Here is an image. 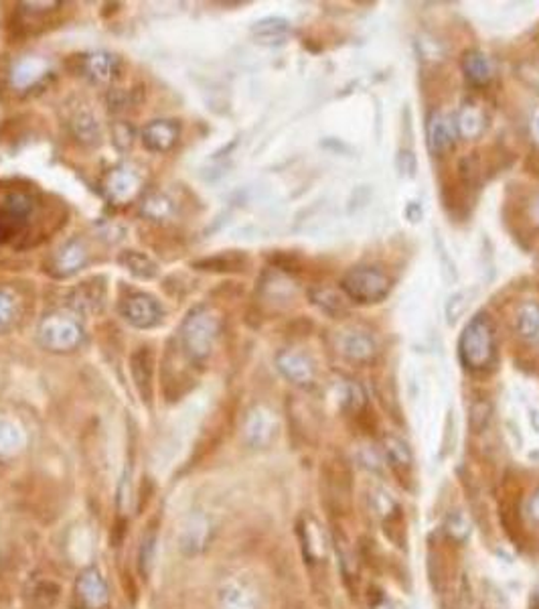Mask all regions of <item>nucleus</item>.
Returning <instances> with one entry per match:
<instances>
[{
  "instance_id": "nucleus-1",
  "label": "nucleus",
  "mask_w": 539,
  "mask_h": 609,
  "mask_svg": "<svg viewBox=\"0 0 539 609\" xmlns=\"http://www.w3.org/2000/svg\"><path fill=\"white\" fill-rule=\"evenodd\" d=\"M495 328L485 313L472 317L461 333L459 357L470 372H487L495 364Z\"/></svg>"
},
{
  "instance_id": "nucleus-2",
  "label": "nucleus",
  "mask_w": 539,
  "mask_h": 609,
  "mask_svg": "<svg viewBox=\"0 0 539 609\" xmlns=\"http://www.w3.org/2000/svg\"><path fill=\"white\" fill-rule=\"evenodd\" d=\"M391 287L394 282L378 266H353L341 279V289L345 291L347 299L363 305L379 303L389 295Z\"/></svg>"
},
{
  "instance_id": "nucleus-3",
  "label": "nucleus",
  "mask_w": 539,
  "mask_h": 609,
  "mask_svg": "<svg viewBox=\"0 0 539 609\" xmlns=\"http://www.w3.org/2000/svg\"><path fill=\"white\" fill-rule=\"evenodd\" d=\"M333 346L345 360L353 364H371L378 357V341L359 328H345L334 331Z\"/></svg>"
},
{
  "instance_id": "nucleus-4",
  "label": "nucleus",
  "mask_w": 539,
  "mask_h": 609,
  "mask_svg": "<svg viewBox=\"0 0 539 609\" xmlns=\"http://www.w3.org/2000/svg\"><path fill=\"white\" fill-rule=\"evenodd\" d=\"M78 604L84 609H105L110 604V589L104 575L96 567H87L76 581Z\"/></svg>"
},
{
  "instance_id": "nucleus-5",
  "label": "nucleus",
  "mask_w": 539,
  "mask_h": 609,
  "mask_svg": "<svg viewBox=\"0 0 539 609\" xmlns=\"http://www.w3.org/2000/svg\"><path fill=\"white\" fill-rule=\"evenodd\" d=\"M278 370L284 374L286 380H290L292 384L300 388H313L316 382V370L315 364L308 355L302 352H294V349H284L282 354L276 357Z\"/></svg>"
},
{
  "instance_id": "nucleus-6",
  "label": "nucleus",
  "mask_w": 539,
  "mask_h": 609,
  "mask_svg": "<svg viewBox=\"0 0 539 609\" xmlns=\"http://www.w3.org/2000/svg\"><path fill=\"white\" fill-rule=\"evenodd\" d=\"M183 336L191 355L203 357L209 354L211 341H214L215 336V323L207 315H191V319L185 325Z\"/></svg>"
},
{
  "instance_id": "nucleus-7",
  "label": "nucleus",
  "mask_w": 539,
  "mask_h": 609,
  "mask_svg": "<svg viewBox=\"0 0 539 609\" xmlns=\"http://www.w3.org/2000/svg\"><path fill=\"white\" fill-rule=\"evenodd\" d=\"M41 337L55 352H68L79 341V328L69 319H49L41 328Z\"/></svg>"
},
{
  "instance_id": "nucleus-8",
  "label": "nucleus",
  "mask_w": 539,
  "mask_h": 609,
  "mask_svg": "<svg viewBox=\"0 0 539 609\" xmlns=\"http://www.w3.org/2000/svg\"><path fill=\"white\" fill-rule=\"evenodd\" d=\"M300 542L302 550H305V557L310 563H323L326 555H329V540H326V534L323 531V526L313 518H305L300 522Z\"/></svg>"
},
{
  "instance_id": "nucleus-9",
  "label": "nucleus",
  "mask_w": 539,
  "mask_h": 609,
  "mask_svg": "<svg viewBox=\"0 0 539 609\" xmlns=\"http://www.w3.org/2000/svg\"><path fill=\"white\" fill-rule=\"evenodd\" d=\"M122 313L136 328H152V325L160 321L162 315L157 300L146 295H134L126 299L124 305H122Z\"/></svg>"
},
{
  "instance_id": "nucleus-10",
  "label": "nucleus",
  "mask_w": 539,
  "mask_h": 609,
  "mask_svg": "<svg viewBox=\"0 0 539 609\" xmlns=\"http://www.w3.org/2000/svg\"><path fill=\"white\" fill-rule=\"evenodd\" d=\"M456 126L446 116H443L440 112H434L428 120V146L432 154H444L446 151L452 149V144L456 141Z\"/></svg>"
},
{
  "instance_id": "nucleus-11",
  "label": "nucleus",
  "mask_w": 539,
  "mask_h": 609,
  "mask_svg": "<svg viewBox=\"0 0 539 609\" xmlns=\"http://www.w3.org/2000/svg\"><path fill=\"white\" fill-rule=\"evenodd\" d=\"M276 435V419L274 414L262 409H254L246 420V438L250 445L266 447Z\"/></svg>"
},
{
  "instance_id": "nucleus-12",
  "label": "nucleus",
  "mask_w": 539,
  "mask_h": 609,
  "mask_svg": "<svg viewBox=\"0 0 539 609\" xmlns=\"http://www.w3.org/2000/svg\"><path fill=\"white\" fill-rule=\"evenodd\" d=\"M454 126H456V133H459L462 138H477L483 134V130L487 128V116H485V112L480 110V106L472 104V102H464L461 106L459 114H456Z\"/></svg>"
},
{
  "instance_id": "nucleus-13",
  "label": "nucleus",
  "mask_w": 539,
  "mask_h": 609,
  "mask_svg": "<svg viewBox=\"0 0 539 609\" xmlns=\"http://www.w3.org/2000/svg\"><path fill=\"white\" fill-rule=\"evenodd\" d=\"M462 71H464V78L469 79V84L477 86V88H485L489 81L493 79L491 63H489L487 55L477 51V49H470V51L464 53Z\"/></svg>"
},
{
  "instance_id": "nucleus-14",
  "label": "nucleus",
  "mask_w": 539,
  "mask_h": 609,
  "mask_svg": "<svg viewBox=\"0 0 539 609\" xmlns=\"http://www.w3.org/2000/svg\"><path fill=\"white\" fill-rule=\"evenodd\" d=\"M209 539V522L203 514L191 516L187 520L183 531H181V547L183 550L189 552V555H195L199 552Z\"/></svg>"
},
{
  "instance_id": "nucleus-15",
  "label": "nucleus",
  "mask_w": 539,
  "mask_h": 609,
  "mask_svg": "<svg viewBox=\"0 0 539 609\" xmlns=\"http://www.w3.org/2000/svg\"><path fill=\"white\" fill-rule=\"evenodd\" d=\"M219 609H258V605L254 593L246 585L230 581L219 591Z\"/></svg>"
},
{
  "instance_id": "nucleus-16",
  "label": "nucleus",
  "mask_w": 539,
  "mask_h": 609,
  "mask_svg": "<svg viewBox=\"0 0 539 609\" xmlns=\"http://www.w3.org/2000/svg\"><path fill=\"white\" fill-rule=\"evenodd\" d=\"M290 32V24L286 19H278V16H270V19L258 21L254 27H251V35H254L260 43L272 45V43H282V41L288 37Z\"/></svg>"
},
{
  "instance_id": "nucleus-17",
  "label": "nucleus",
  "mask_w": 539,
  "mask_h": 609,
  "mask_svg": "<svg viewBox=\"0 0 539 609\" xmlns=\"http://www.w3.org/2000/svg\"><path fill=\"white\" fill-rule=\"evenodd\" d=\"M178 130L170 122H152L144 130V143L151 151H167L177 141Z\"/></svg>"
},
{
  "instance_id": "nucleus-18",
  "label": "nucleus",
  "mask_w": 539,
  "mask_h": 609,
  "mask_svg": "<svg viewBox=\"0 0 539 609\" xmlns=\"http://www.w3.org/2000/svg\"><path fill=\"white\" fill-rule=\"evenodd\" d=\"M516 329L521 339L525 341L539 339V305L534 303V300H527V303L517 309Z\"/></svg>"
},
{
  "instance_id": "nucleus-19",
  "label": "nucleus",
  "mask_w": 539,
  "mask_h": 609,
  "mask_svg": "<svg viewBox=\"0 0 539 609\" xmlns=\"http://www.w3.org/2000/svg\"><path fill=\"white\" fill-rule=\"evenodd\" d=\"M383 453L386 459L394 466L397 471H406L412 467V451L404 438L397 435H386L383 437Z\"/></svg>"
},
{
  "instance_id": "nucleus-20",
  "label": "nucleus",
  "mask_w": 539,
  "mask_h": 609,
  "mask_svg": "<svg viewBox=\"0 0 539 609\" xmlns=\"http://www.w3.org/2000/svg\"><path fill=\"white\" fill-rule=\"evenodd\" d=\"M24 445L23 429L11 419H0V455L11 457L19 453Z\"/></svg>"
},
{
  "instance_id": "nucleus-21",
  "label": "nucleus",
  "mask_w": 539,
  "mask_h": 609,
  "mask_svg": "<svg viewBox=\"0 0 539 609\" xmlns=\"http://www.w3.org/2000/svg\"><path fill=\"white\" fill-rule=\"evenodd\" d=\"M310 300H313L315 305L321 307L324 313H329L333 317H341V315L347 313V307H345V303H343V299L331 289H323V287L313 289V291H310Z\"/></svg>"
},
{
  "instance_id": "nucleus-22",
  "label": "nucleus",
  "mask_w": 539,
  "mask_h": 609,
  "mask_svg": "<svg viewBox=\"0 0 539 609\" xmlns=\"http://www.w3.org/2000/svg\"><path fill=\"white\" fill-rule=\"evenodd\" d=\"M444 532L454 542H467L470 536V520L462 512L454 510L444 518Z\"/></svg>"
},
{
  "instance_id": "nucleus-23",
  "label": "nucleus",
  "mask_w": 539,
  "mask_h": 609,
  "mask_svg": "<svg viewBox=\"0 0 539 609\" xmlns=\"http://www.w3.org/2000/svg\"><path fill=\"white\" fill-rule=\"evenodd\" d=\"M339 401H341V406L345 411H351V412L361 411L363 406H365V392H363V388L359 386L357 382H353V380H345L341 384Z\"/></svg>"
},
{
  "instance_id": "nucleus-24",
  "label": "nucleus",
  "mask_w": 539,
  "mask_h": 609,
  "mask_svg": "<svg viewBox=\"0 0 539 609\" xmlns=\"http://www.w3.org/2000/svg\"><path fill=\"white\" fill-rule=\"evenodd\" d=\"M41 73H43V63H41L39 60H31V57H27V60L16 63V68L13 69V84L16 81V84L24 88V86L32 84L31 78L37 79Z\"/></svg>"
},
{
  "instance_id": "nucleus-25",
  "label": "nucleus",
  "mask_w": 539,
  "mask_h": 609,
  "mask_svg": "<svg viewBox=\"0 0 539 609\" xmlns=\"http://www.w3.org/2000/svg\"><path fill=\"white\" fill-rule=\"evenodd\" d=\"M248 258L243 254H222L209 260H203L197 266H206V271H242Z\"/></svg>"
},
{
  "instance_id": "nucleus-26",
  "label": "nucleus",
  "mask_w": 539,
  "mask_h": 609,
  "mask_svg": "<svg viewBox=\"0 0 539 609\" xmlns=\"http://www.w3.org/2000/svg\"><path fill=\"white\" fill-rule=\"evenodd\" d=\"M122 263L128 266L130 272L141 276V279H151V276L157 274V266L146 256L138 254V252H128V254L122 256Z\"/></svg>"
},
{
  "instance_id": "nucleus-27",
  "label": "nucleus",
  "mask_w": 539,
  "mask_h": 609,
  "mask_svg": "<svg viewBox=\"0 0 539 609\" xmlns=\"http://www.w3.org/2000/svg\"><path fill=\"white\" fill-rule=\"evenodd\" d=\"M470 299H472L470 291H459L446 300L444 311H446V317H448V323H454L456 319H459V317H462L464 313L469 311Z\"/></svg>"
},
{
  "instance_id": "nucleus-28",
  "label": "nucleus",
  "mask_w": 539,
  "mask_h": 609,
  "mask_svg": "<svg viewBox=\"0 0 539 609\" xmlns=\"http://www.w3.org/2000/svg\"><path fill=\"white\" fill-rule=\"evenodd\" d=\"M84 263V252L78 246V244H69L68 248H63L57 256V268H61L63 274H69L76 271V268Z\"/></svg>"
},
{
  "instance_id": "nucleus-29",
  "label": "nucleus",
  "mask_w": 539,
  "mask_h": 609,
  "mask_svg": "<svg viewBox=\"0 0 539 609\" xmlns=\"http://www.w3.org/2000/svg\"><path fill=\"white\" fill-rule=\"evenodd\" d=\"M136 189V181L130 173H114L110 177V195L116 199H126Z\"/></svg>"
},
{
  "instance_id": "nucleus-30",
  "label": "nucleus",
  "mask_w": 539,
  "mask_h": 609,
  "mask_svg": "<svg viewBox=\"0 0 539 609\" xmlns=\"http://www.w3.org/2000/svg\"><path fill=\"white\" fill-rule=\"evenodd\" d=\"M461 179L462 183L470 187V189H475L477 185H480V165H479V159L475 154H469V157H464L461 161Z\"/></svg>"
},
{
  "instance_id": "nucleus-31",
  "label": "nucleus",
  "mask_w": 539,
  "mask_h": 609,
  "mask_svg": "<svg viewBox=\"0 0 539 609\" xmlns=\"http://www.w3.org/2000/svg\"><path fill=\"white\" fill-rule=\"evenodd\" d=\"M154 552H157V536L151 532L149 536H144L142 547H141V571L144 575H149L151 567L154 563Z\"/></svg>"
},
{
  "instance_id": "nucleus-32",
  "label": "nucleus",
  "mask_w": 539,
  "mask_h": 609,
  "mask_svg": "<svg viewBox=\"0 0 539 609\" xmlns=\"http://www.w3.org/2000/svg\"><path fill=\"white\" fill-rule=\"evenodd\" d=\"M489 419H491V409H489V404L485 402H479L472 406V425L477 429H483Z\"/></svg>"
},
{
  "instance_id": "nucleus-33",
  "label": "nucleus",
  "mask_w": 539,
  "mask_h": 609,
  "mask_svg": "<svg viewBox=\"0 0 539 609\" xmlns=\"http://www.w3.org/2000/svg\"><path fill=\"white\" fill-rule=\"evenodd\" d=\"M525 514H527L529 520H532L534 524L539 526V487H537V490L532 495H529L527 506H525Z\"/></svg>"
},
{
  "instance_id": "nucleus-34",
  "label": "nucleus",
  "mask_w": 539,
  "mask_h": 609,
  "mask_svg": "<svg viewBox=\"0 0 539 609\" xmlns=\"http://www.w3.org/2000/svg\"><path fill=\"white\" fill-rule=\"evenodd\" d=\"M11 303H8V299L0 295V328H3V325L8 323V319H11Z\"/></svg>"
},
{
  "instance_id": "nucleus-35",
  "label": "nucleus",
  "mask_w": 539,
  "mask_h": 609,
  "mask_svg": "<svg viewBox=\"0 0 539 609\" xmlns=\"http://www.w3.org/2000/svg\"><path fill=\"white\" fill-rule=\"evenodd\" d=\"M371 609H396V607H394V604H391V601L379 599V601H375V604L371 605Z\"/></svg>"
},
{
  "instance_id": "nucleus-36",
  "label": "nucleus",
  "mask_w": 539,
  "mask_h": 609,
  "mask_svg": "<svg viewBox=\"0 0 539 609\" xmlns=\"http://www.w3.org/2000/svg\"><path fill=\"white\" fill-rule=\"evenodd\" d=\"M532 609H539V581L532 593Z\"/></svg>"
},
{
  "instance_id": "nucleus-37",
  "label": "nucleus",
  "mask_w": 539,
  "mask_h": 609,
  "mask_svg": "<svg viewBox=\"0 0 539 609\" xmlns=\"http://www.w3.org/2000/svg\"><path fill=\"white\" fill-rule=\"evenodd\" d=\"M534 128H535V136H537V141H539V116L535 118V125H534Z\"/></svg>"
}]
</instances>
